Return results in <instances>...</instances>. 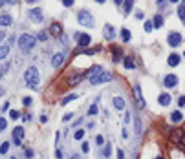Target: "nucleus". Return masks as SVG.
<instances>
[{"mask_svg":"<svg viewBox=\"0 0 185 159\" xmlns=\"http://www.w3.org/2000/svg\"><path fill=\"white\" fill-rule=\"evenodd\" d=\"M24 80L29 88H39V80H41V75H39V70L35 66H29L26 71H24Z\"/></svg>","mask_w":185,"mask_h":159,"instance_id":"nucleus-1","label":"nucleus"},{"mask_svg":"<svg viewBox=\"0 0 185 159\" xmlns=\"http://www.w3.org/2000/svg\"><path fill=\"white\" fill-rule=\"evenodd\" d=\"M35 42H37V37H33V35H29V33H24V35H20V39H19V48H20L22 53H29V51L35 48Z\"/></svg>","mask_w":185,"mask_h":159,"instance_id":"nucleus-2","label":"nucleus"},{"mask_svg":"<svg viewBox=\"0 0 185 159\" xmlns=\"http://www.w3.org/2000/svg\"><path fill=\"white\" fill-rule=\"evenodd\" d=\"M77 20H79V24L84 26V28H94V24H95L94 17H92L90 11H86V9H82V11L77 13Z\"/></svg>","mask_w":185,"mask_h":159,"instance_id":"nucleus-3","label":"nucleus"},{"mask_svg":"<svg viewBox=\"0 0 185 159\" xmlns=\"http://www.w3.org/2000/svg\"><path fill=\"white\" fill-rule=\"evenodd\" d=\"M114 79V75L110 73V71H106V70H103V71H99L95 77H92L90 80V84H101V82H110V80Z\"/></svg>","mask_w":185,"mask_h":159,"instance_id":"nucleus-4","label":"nucleus"},{"mask_svg":"<svg viewBox=\"0 0 185 159\" xmlns=\"http://www.w3.org/2000/svg\"><path fill=\"white\" fill-rule=\"evenodd\" d=\"M28 19L31 20V22H42L44 20V11L42 9H39V7H33V9H29L28 11Z\"/></svg>","mask_w":185,"mask_h":159,"instance_id":"nucleus-5","label":"nucleus"},{"mask_svg":"<svg viewBox=\"0 0 185 159\" xmlns=\"http://www.w3.org/2000/svg\"><path fill=\"white\" fill-rule=\"evenodd\" d=\"M182 35L180 33H176V31H170L169 33V37H167V42H169V46H172V48H176V46H180L182 44Z\"/></svg>","mask_w":185,"mask_h":159,"instance_id":"nucleus-6","label":"nucleus"},{"mask_svg":"<svg viewBox=\"0 0 185 159\" xmlns=\"http://www.w3.org/2000/svg\"><path fill=\"white\" fill-rule=\"evenodd\" d=\"M132 92H134V97H136V104H138V108H139V110H143V108H145V101H143V95H141V88L136 84V86L132 88Z\"/></svg>","mask_w":185,"mask_h":159,"instance_id":"nucleus-7","label":"nucleus"},{"mask_svg":"<svg viewBox=\"0 0 185 159\" xmlns=\"http://www.w3.org/2000/svg\"><path fill=\"white\" fill-rule=\"evenodd\" d=\"M73 37H75V40H77V44H79L81 48H88V46H90V42H92V39H90V35H84V33H75Z\"/></svg>","mask_w":185,"mask_h":159,"instance_id":"nucleus-8","label":"nucleus"},{"mask_svg":"<svg viewBox=\"0 0 185 159\" xmlns=\"http://www.w3.org/2000/svg\"><path fill=\"white\" fill-rule=\"evenodd\" d=\"M178 77L174 75V73H169V75H165V79H163V86L165 88H176L178 86Z\"/></svg>","mask_w":185,"mask_h":159,"instance_id":"nucleus-9","label":"nucleus"},{"mask_svg":"<svg viewBox=\"0 0 185 159\" xmlns=\"http://www.w3.org/2000/svg\"><path fill=\"white\" fill-rule=\"evenodd\" d=\"M22 137H24V128H22V126H17V128L13 130V143H15V146H20Z\"/></svg>","mask_w":185,"mask_h":159,"instance_id":"nucleus-10","label":"nucleus"},{"mask_svg":"<svg viewBox=\"0 0 185 159\" xmlns=\"http://www.w3.org/2000/svg\"><path fill=\"white\" fill-rule=\"evenodd\" d=\"M103 33H104V39L106 40H114L116 39V29H114V26H110V24H106L103 28Z\"/></svg>","mask_w":185,"mask_h":159,"instance_id":"nucleus-11","label":"nucleus"},{"mask_svg":"<svg viewBox=\"0 0 185 159\" xmlns=\"http://www.w3.org/2000/svg\"><path fill=\"white\" fill-rule=\"evenodd\" d=\"M62 62H64V55H62V53H55V55L51 57V66H53L55 70H59V68H61Z\"/></svg>","mask_w":185,"mask_h":159,"instance_id":"nucleus-12","label":"nucleus"},{"mask_svg":"<svg viewBox=\"0 0 185 159\" xmlns=\"http://www.w3.org/2000/svg\"><path fill=\"white\" fill-rule=\"evenodd\" d=\"M11 22H13L11 15H7V13H2V17H0V26H2V28H7Z\"/></svg>","mask_w":185,"mask_h":159,"instance_id":"nucleus-13","label":"nucleus"},{"mask_svg":"<svg viewBox=\"0 0 185 159\" xmlns=\"http://www.w3.org/2000/svg\"><path fill=\"white\" fill-rule=\"evenodd\" d=\"M180 60H182V57L180 55H176V53H172V55H169V59H167V62H169V66H178L180 64Z\"/></svg>","mask_w":185,"mask_h":159,"instance_id":"nucleus-14","label":"nucleus"},{"mask_svg":"<svg viewBox=\"0 0 185 159\" xmlns=\"http://www.w3.org/2000/svg\"><path fill=\"white\" fill-rule=\"evenodd\" d=\"M170 95H169V93H161V95H160V97H158V102H160V104H161V106H169V104H170Z\"/></svg>","mask_w":185,"mask_h":159,"instance_id":"nucleus-15","label":"nucleus"},{"mask_svg":"<svg viewBox=\"0 0 185 159\" xmlns=\"http://www.w3.org/2000/svg\"><path fill=\"white\" fill-rule=\"evenodd\" d=\"M134 132H136V135H141V132H143V124H141L139 117H134Z\"/></svg>","mask_w":185,"mask_h":159,"instance_id":"nucleus-16","label":"nucleus"},{"mask_svg":"<svg viewBox=\"0 0 185 159\" xmlns=\"http://www.w3.org/2000/svg\"><path fill=\"white\" fill-rule=\"evenodd\" d=\"M50 33L53 35V37H59L62 33V26L61 24H51V28H50Z\"/></svg>","mask_w":185,"mask_h":159,"instance_id":"nucleus-17","label":"nucleus"},{"mask_svg":"<svg viewBox=\"0 0 185 159\" xmlns=\"http://www.w3.org/2000/svg\"><path fill=\"white\" fill-rule=\"evenodd\" d=\"M112 104H114V108H117V110H123V108H125V101H123V97H114Z\"/></svg>","mask_w":185,"mask_h":159,"instance_id":"nucleus-18","label":"nucleus"},{"mask_svg":"<svg viewBox=\"0 0 185 159\" xmlns=\"http://www.w3.org/2000/svg\"><path fill=\"white\" fill-rule=\"evenodd\" d=\"M99 71H103V68H101V66H92V68H90V71H88V79L95 77Z\"/></svg>","mask_w":185,"mask_h":159,"instance_id":"nucleus-19","label":"nucleus"},{"mask_svg":"<svg viewBox=\"0 0 185 159\" xmlns=\"http://www.w3.org/2000/svg\"><path fill=\"white\" fill-rule=\"evenodd\" d=\"M182 119H183V114H182V112H172V114H170V121H172V122H182Z\"/></svg>","mask_w":185,"mask_h":159,"instance_id":"nucleus-20","label":"nucleus"},{"mask_svg":"<svg viewBox=\"0 0 185 159\" xmlns=\"http://www.w3.org/2000/svg\"><path fill=\"white\" fill-rule=\"evenodd\" d=\"M123 64H125V68H126V70H134V66H136V64H134V60H132V57H125Z\"/></svg>","mask_w":185,"mask_h":159,"instance_id":"nucleus-21","label":"nucleus"},{"mask_svg":"<svg viewBox=\"0 0 185 159\" xmlns=\"http://www.w3.org/2000/svg\"><path fill=\"white\" fill-rule=\"evenodd\" d=\"M152 24H154V28H161V26H163V17H161V15H156L154 20H152Z\"/></svg>","mask_w":185,"mask_h":159,"instance_id":"nucleus-22","label":"nucleus"},{"mask_svg":"<svg viewBox=\"0 0 185 159\" xmlns=\"http://www.w3.org/2000/svg\"><path fill=\"white\" fill-rule=\"evenodd\" d=\"M121 39H123V42H130V31L126 28L121 29Z\"/></svg>","mask_w":185,"mask_h":159,"instance_id":"nucleus-23","label":"nucleus"},{"mask_svg":"<svg viewBox=\"0 0 185 159\" xmlns=\"http://www.w3.org/2000/svg\"><path fill=\"white\" fill-rule=\"evenodd\" d=\"M77 99V95H75V93H72V95H68V97H64V99L61 101V104L62 106H64V104H68V102H72V101H75Z\"/></svg>","mask_w":185,"mask_h":159,"instance_id":"nucleus-24","label":"nucleus"},{"mask_svg":"<svg viewBox=\"0 0 185 159\" xmlns=\"http://www.w3.org/2000/svg\"><path fill=\"white\" fill-rule=\"evenodd\" d=\"M7 53H9V48L4 44V46L0 48V59H6V57H7Z\"/></svg>","mask_w":185,"mask_h":159,"instance_id":"nucleus-25","label":"nucleus"},{"mask_svg":"<svg viewBox=\"0 0 185 159\" xmlns=\"http://www.w3.org/2000/svg\"><path fill=\"white\" fill-rule=\"evenodd\" d=\"M134 6V0H125V13H130Z\"/></svg>","mask_w":185,"mask_h":159,"instance_id":"nucleus-26","label":"nucleus"},{"mask_svg":"<svg viewBox=\"0 0 185 159\" xmlns=\"http://www.w3.org/2000/svg\"><path fill=\"white\" fill-rule=\"evenodd\" d=\"M82 137H84V130H81V128H79V130H75V132H73V139L81 141Z\"/></svg>","mask_w":185,"mask_h":159,"instance_id":"nucleus-27","label":"nucleus"},{"mask_svg":"<svg viewBox=\"0 0 185 159\" xmlns=\"http://www.w3.org/2000/svg\"><path fill=\"white\" fill-rule=\"evenodd\" d=\"M178 17H180L182 22L185 24V6H180V7H178Z\"/></svg>","mask_w":185,"mask_h":159,"instance_id":"nucleus-28","label":"nucleus"},{"mask_svg":"<svg viewBox=\"0 0 185 159\" xmlns=\"http://www.w3.org/2000/svg\"><path fill=\"white\" fill-rule=\"evenodd\" d=\"M143 29L147 31V33H150V31L154 29V24H152L150 20H147V22H145V26H143Z\"/></svg>","mask_w":185,"mask_h":159,"instance_id":"nucleus-29","label":"nucleus"},{"mask_svg":"<svg viewBox=\"0 0 185 159\" xmlns=\"http://www.w3.org/2000/svg\"><path fill=\"white\" fill-rule=\"evenodd\" d=\"M7 150H9V143H2V146H0V154H7Z\"/></svg>","mask_w":185,"mask_h":159,"instance_id":"nucleus-30","label":"nucleus"},{"mask_svg":"<svg viewBox=\"0 0 185 159\" xmlns=\"http://www.w3.org/2000/svg\"><path fill=\"white\" fill-rule=\"evenodd\" d=\"M88 114H90V115H95V114H97V104H92V106L88 108Z\"/></svg>","mask_w":185,"mask_h":159,"instance_id":"nucleus-31","label":"nucleus"},{"mask_svg":"<svg viewBox=\"0 0 185 159\" xmlns=\"http://www.w3.org/2000/svg\"><path fill=\"white\" fill-rule=\"evenodd\" d=\"M9 117H11V119H19V117H20V114H19L17 110H11V112H9Z\"/></svg>","mask_w":185,"mask_h":159,"instance_id":"nucleus-32","label":"nucleus"},{"mask_svg":"<svg viewBox=\"0 0 185 159\" xmlns=\"http://www.w3.org/2000/svg\"><path fill=\"white\" fill-rule=\"evenodd\" d=\"M31 102H33L31 97H24V99H22V104H24V106H31Z\"/></svg>","mask_w":185,"mask_h":159,"instance_id":"nucleus-33","label":"nucleus"},{"mask_svg":"<svg viewBox=\"0 0 185 159\" xmlns=\"http://www.w3.org/2000/svg\"><path fill=\"white\" fill-rule=\"evenodd\" d=\"M37 39H39V40H42V42H46V39H48V33H46V31H41Z\"/></svg>","mask_w":185,"mask_h":159,"instance_id":"nucleus-34","label":"nucleus"},{"mask_svg":"<svg viewBox=\"0 0 185 159\" xmlns=\"http://www.w3.org/2000/svg\"><path fill=\"white\" fill-rule=\"evenodd\" d=\"M110 152H112L110 144H104V157H110Z\"/></svg>","mask_w":185,"mask_h":159,"instance_id":"nucleus-35","label":"nucleus"},{"mask_svg":"<svg viewBox=\"0 0 185 159\" xmlns=\"http://www.w3.org/2000/svg\"><path fill=\"white\" fill-rule=\"evenodd\" d=\"M73 2H75V0H62V6H64V7H72Z\"/></svg>","mask_w":185,"mask_h":159,"instance_id":"nucleus-36","label":"nucleus"},{"mask_svg":"<svg viewBox=\"0 0 185 159\" xmlns=\"http://www.w3.org/2000/svg\"><path fill=\"white\" fill-rule=\"evenodd\" d=\"M6 126H7V121L2 117V119H0V128H2V130H6Z\"/></svg>","mask_w":185,"mask_h":159,"instance_id":"nucleus-37","label":"nucleus"},{"mask_svg":"<svg viewBox=\"0 0 185 159\" xmlns=\"http://www.w3.org/2000/svg\"><path fill=\"white\" fill-rule=\"evenodd\" d=\"M82 152H84V154H86V152H90V146H88V143H82Z\"/></svg>","mask_w":185,"mask_h":159,"instance_id":"nucleus-38","label":"nucleus"},{"mask_svg":"<svg viewBox=\"0 0 185 159\" xmlns=\"http://www.w3.org/2000/svg\"><path fill=\"white\" fill-rule=\"evenodd\" d=\"M95 143H97V144H104V139H103V135H97V137H95Z\"/></svg>","mask_w":185,"mask_h":159,"instance_id":"nucleus-39","label":"nucleus"},{"mask_svg":"<svg viewBox=\"0 0 185 159\" xmlns=\"http://www.w3.org/2000/svg\"><path fill=\"white\" fill-rule=\"evenodd\" d=\"M26 156H28V157L31 159L33 156H35V154H33V150H31V148H28V150H26Z\"/></svg>","mask_w":185,"mask_h":159,"instance_id":"nucleus-40","label":"nucleus"},{"mask_svg":"<svg viewBox=\"0 0 185 159\" xmlns=\"http://www.w3.org/2000/svg\"><path fill=\"white\" fill-rule=\"evenodd\" d=\"M55 157H57V159H62V152H61V150H59V148L55 150Z\"/></svg>","mask_w":185,"mask_h":159,"instance_id":"nucleus-41","label":"nucleus"},{"mask_svg":"<svg viewBox=\"0 0 185 159\" xmlns=\"http://www.w3.org/2000/svg\"><path fill=\"white\" fill-rule=\"evenodd\" d=\"M178 104H180V106H185V97H183V95L178 99Z\"/></svg>","mask_w":185,"mask_h":159,"instance_id":"nucleus-42","label":"nucleus"},{"mask_svg":"<svg viewBox=\"0 0 185 159\" xmlns=\"http://www.w3.org/2000/svg\"><path fill=\"white\" fill-rule=\"evenodd\" d=\"M72 117H73V114H72V112H70V114H66V115H64V117H62V119H64V121H70V119H72Z\"/></svg>","mask_w":185,"mask_h":159,"instance_id":"nucleus-43","label":"nucleus"},{"mask_svg":"<svg viewBox=\"0 0 185 159\" xmlns=\"http://www.w3.org/2000/svg\"><path fill=\"white\" fill-rule=\"evenodd\" d=\"M117 159H125V154H123V150H117Z\"/></svg>","mask_w":185,"mask_h":159,"instance_id":"nucleus-44","label":"nucleus"},{"mask_svg":"<svg viewBox=\"0 0 185 159\" xmlns=\"http://www.w3.org/2000/svg\"><path fill=\"white\" fill-rule=\"evenodd\" d=\"M125 122H130V112L125 114Z\"/></svg>","mask_w":185,"mask_h":159,"instance_id":"nucleus-45","label":"nucleus"},{"mask_svg":"<svg viewBox=\"0 0 185 159\" xmlns=\"http://www.w3.org/2000/svg\"><path fill=\"white\" fill-rule=\"evenodd\" d=\"M136 17H138V19H145V15L141 13V11H138V13H136Z\"/></svg>","mask_w":185,"mask_h":159,"instance_id":"nucleus-46","label":"nucleus"},{"mask_svg":"<svg viewBox=\"0 0 185 159\" xmlns=\"http://www.w3.org/2000/svg\"><path fill=\"white\" fill-rule=\"evenodd\" d=\"M48 121V115H41V122H46Z\"/></svg>","mask_w":185,"mask_h":159,"instance_id":"nucleus-47","label":"nucleus"},{"mask_svg":"<svg viewBox=\"0 0 185 159\" xmlns=\"http://www.w3.org/2000/svg\"><path fill=\"white\" fill-rule=\"evenodd\" d=\"M156 2H158V6H165V2H167V0H156Z\"/></svg>","mask_w":185,"mask_h":159,"instance_id":"nucleus-48","label":"nucleus"},{"mask_svg":"<svg viewBox=\"0 0 185 159\" xmlns=\"http://www.w3.org/2000/svg\"><path fill=\"white\" fill-rule=\"evenodd\" d=\"M114 4H116V6H119V4H123V0H114Z\"/></svg>","mask_w":185,"mask_h":159,"instance_id":"nucleus-49","label":"nucleus"},{"mask_svg":"<svg viewBox=\"0 0 185 159\" xmlns=\"http://www.w3.org/2000/svg\"><path fill=\"white\" fill-rule=\"evenodd\" d=\"M6 4H17V0H6Z\"/></svg>","mask_w":185,"mask_h":159,"instance_id":"nucleus-50","label":"nucleus"},{"mask_svg":"<svg viewBox=\"0 0 185 159\" xmlns=\"http://www.w3.org/2000/svg\"><path fill=\"white\" fill-rule=\"evenodd\" d=\"M28 4H35V2H39V0H26Z\"/></svg>","mask_w":185,"mask_h":159,"instance_id":"nucleus-51","label":"nucleus"},{"mask_svg":"<svg viewBox=\"0 0 185 159\" xmlns=\"http://www.w3.org/2000/svg\"><path fill=\"white\" fill-rule=\"evenodd\" d=\"M95 2H97V4H104V2H106V0H95Z\"/></svg>","mask_w":185,"mask_h":159,"instance_id":"nucleus-52","label":"nucleus"},{"mask_svg":"<svg viewBox=\"0 0 185 159\" xmlns=\"http://www.w3.org/2000/svg\"><path fill=\"white\" fill-rule=\"evenodd\" d=\"M169 2H174V4H176V2H180V0H169Z\"/></svg>","mask_w":185,"mask_h":159,"instance_id":"nucleus-53","label":"nucleus"},{"mask_svg":"<svg viewBox=\"0 0 185 159\" xmlns=\"http://www.w3.org/2000/svg\"><path fill=\"white\" fill-rule=\"evenodd\" d=\"M154 159H163V157H161V156H158V157H154Z\"/></svg>","mask_w":185,"mask_h":159,"instance_id":"nucleus-54","label":"nucleus"},{"mask_svg":"<svg viewBox=\"0 0 185 159\" xmlns=\"http://www.w3.org/2000/svg\"><path fill=\"white\" fill-rule=\"evenodd\" d=\"M11 159H17V157H11Z\"/></svg>","mask_w":185,"mask_h":159,"instance_id":"nucleus-55","label":"nucleus"}]
</instances>
